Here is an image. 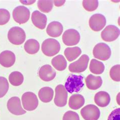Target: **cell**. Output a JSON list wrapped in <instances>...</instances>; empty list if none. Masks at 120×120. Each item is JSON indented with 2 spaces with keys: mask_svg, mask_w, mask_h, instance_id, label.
<instances>
[{
  "mask_svg": "<svg viewBox=\"0 0 120 120\" xmlns=\"http://www.w3.org/2000/svg\"><path fill=\"white\" fill-rule=\"evenodd\" d=\"M84 78L81 75H71L65 83V89L69 93L79 92L83 87Z\"/></svg>",
  "mask_w": 120,
  "mask_h": 120,
  "instance_id": "1",
  "label": "cell"
},
{
  "mask_svg": "<svg viewBox=\"0 0 120 120\" xmlns=\"http://www.w3.org/2000/svg\"><path fill=\"white\" fill-rule=\"evenodd\" d=\"M26 38V33L20 27H13L8 31V39L9 42L15 45H20L23 43Z\"/></svg>",
  "mask_w": 120,
  "mask_h": 120,
  "instance_id": "2",
  "label": "cell"
},
{
  "mask_svg": "<svg viewBox=\"0 0 120 120\" xmlns=\"http://www.w3.org/2000/svg\"><path fill=\"white\" fill-rule=\"evenodd\" d=\"M60 45L55 39L50 38L45 40L42 44V51L47 56H53L58 53Z\"/></svg>",
  "mask_w": 120,
  "mask_h": 120,
  "instance_id": "3",
  "label": "cell"
},
{
  "mask_svg": "<svg viewBox=\"0 0 120 120\" xmlns=\"http://www.w3.org/2000/svg\"><path fill=\"white\" fill-rule=\"evenodd\" d=\"M23 108L28 111L35 110L39 105V100L36 95L31 92L24 93L21 98Z\"/></svg>",
  "mask_w": 120,
  "mask_h": 120,
  "instance_id": "4",
  "label": "cell"
},
{
  "mask_svg": "<svg viewBox=\"0 0 120 120\" xmlns=\"http://www.w3.org/2000/svg\"><path fill=\"white\" fill-rule=\"evenodd\" d=\"M93 54L95 58L105 61L109 59L112 52L110 47L107 44L100 43L95 46L93 50Z\"/></svg>",
  "mask_w": 120,
  "mask_h": 120,
  "instance_id": "5",
  "label": "cell"
},
{
  "mask_svg": "<svg viewBox=\"0 0 120 120\" xmlns=\"http://www.w3.org/2000/svg\"><path fill=\"white\" fill-rule=\"evenodd\" d=\"M30 17V11L23 6H19L13 11V18L15 22L19 24L26 23Z\"/></svg>",
  "mask_w": 120,
  "mask_h": 120,
  "instance_id": "6",
  "label": "cell"
},
{
  "mask_svg": "<svg viewBox=\"0 0 120 120\" xmlns=\"http://www.w3.org/2000/svg\"><path fill=\"white\" fill-rule=\"evenodd\" d=\"M89 57L86 54H83L76 61L71 63L69 65V71L72 72L80 73L84 72L87 68Z\"/></svg>",
  "mask_w": 120,
  "mask_h": 120,
  "instance_id": "7",
  "label": "cell"
},
{
  "mask_svg": "<svg viewBox=\"0 0 120 120\" xmlns=\"http://www.w3.org/2000/svg\"><path fill=\"white\" fill-rule=\"evenodd\" d=\"M81 114L85 120H98L100 117V112L96 105H89L81 109Z\"/></svg>",
  "mask_w": 120,
  "mask_h": 120,
  "instance_id": "8",
  "label": "cell"
},
{
  "mask_svg": "<svg viewBox=\"0 0 120 120\" xmlns=\"http://www.w3.org/2000/svg\"><path fill=\"white\" fill-rule=\"evenodd\" d=\"M80 39L79 33L75 29H69L65 30L62 35L63 42L68 46L77 45L79 43Z\"/></svg>",
  "mask_w": 120,
  "mask_h": 120,
  "instance_id": "9",
  "label": "cell"
},
{
  "mask_svg": "<svg viewBox=\"0 0 120 120\" xmlns=\"http://www.w3.org/2000/svg\"><path fill=\"white\" fill-rule=\"evenodd\" d=\"M7 106L9 111L16 116L23 115L26 112L22 107L20 99L18 97H12L9 99Z\"/></svg>",
  "mask_w": 120,
  "mask_h": 120,
  "instance_id": "10",
  "label": "cell"
},
{
  "mask_svg": "<svg viewBox=\"0 0 120 120\" xmlns=\"http://www.w3.org/2000/svg\"><path fill=\"white\" fill-rule=\"evenodd\" d=\"M55 95L54 100L55 105L58 107H64L67 103L68 94L67 91L63 85H58L55 89Z\"/></svg>",
  "mask_w": 120,
  "mask_h": 120,
  "instance_id": "11",
  "label": "cell"
},
{
  "mask_svg": "<svg viewBox=\"0 0 120 120\" xmlns=\"http://www.w3.org/2000/svg\"><path fill=\"white\" fill-rule=\"evenodd\" d=\"M120 30L118 27L113 25L107 26L101 34V37L103 41L107 42H113L118 38Z\"/></svg>",
  "mask_w": 120,
  "mask_h": 120,
  "instance_id": "12",
  "label": "cell"
},
{
  "mask_svg": "<svg viewBox=\"0 0 120 120\" xmlns=\"http://www.w3.org/2000/svg\"><path fill=\"white\" fill-rule=\"evenodd\" d=\"M106 20L105 16L101 14H95L90 18L89 26L91 29L95 31L101 30L105 26Z\"/></svg>",
  "mask_w": 120,
  "mask_h": 120,
  "instance_id": "13",
  "label": "cell"
},
{
  "mask_svg": "<svg viewBox=\"0 0 120 120\" xmlns=\"http://www.w3.org/2000/svg\"><path fill=\"white\" fill-rule=\"evenodd\" d=\"M38 74L41 80L45 82H49L55 78L56 72L51 65L46 64L41 67Z\"/></svg>",
  "mask_w": 120,
  "mask_h": 120,
  "instance_id": "14",
  "label": "cell"
},
{
  "mask_svg": "<svg viewBox=\"0 0 120 120\" xmlns=\"http://www.w3.org/2000/svg\"><path fill=\"white\" fill-rule=\"evenodd\" d=\"M16 57L11 51L6 50L0 53V64L5 68H10L15 64Z\"/></svg>",
  "mask_w": 120,
  "mask_h": 120,
  "instance_id": "15",
  "label": "cell"
},
{
  "mask_svg": "<svg viewBox=\"0 0 120 120\" xmlns=\"http://www.w3.org/2000/svg\"><path fill=\"white\" fill-rule=\"evenodd\" d=\"M31 21L34 26L40 30H44L46 26L47 18L46 15L39 11H34L31 15Z\"/></svg>",
  "mask_w": 120,
  "mask_h": 120,
  "instance_id": "16",
  "label": "cell"
},
{
  "mask_svg": "<svg viewBox=\"0 0 120 120\" xmlns=\"http://www.w3.org/2000/svg\"><path fill=\"white\" fill-rule=\"evenodd\" d=\"M64 30L62 24L58 21H53L50 22L47 27V34L51 37L56 38L61 36Z\"/></svg>",
  "mask_w": 120,
  "mask_h": 120,
  "instance_id": "17",
  "label": "cell"
},
{
  "mask_svg": "<svg viewBox=\"0 0 120 120\" xmlns=\"http://www.w3.org/2000/svg\"><path fill=\"white\" fill-rule=\"evenodd\" d=\"M85 82L88 89L95 90L102 86L103 82L101 77L95 76L92 74H90L86 78Z\"/></svg>",
  "mask_w": 120,
  "mask_h": 120,
  "instance_id": "18",
  "label": "cell"
},
{
  "mask_svg": "<svg viewBox=\"0 0 120 120\" xmlns=\"http://www.w3.org/2000/svg\"><path fill=\"white\" fill-rule=\"evenodd\" d=\"M94 101L98 106L101 107H106L110 102L109 94L105 91H99L95 95Z\"/></svg>",
  "mask_w": 120,
  "mask_h": 120,
  "instance_id": "19",
  "label": "cell"
},
{
  "mask_svg": "<svg viewBox=\"0 0 120 120\" xmlns=\"http://www.w3.org/2000/svg\"><path fill=\"white\" fill-rule=\"evenodd\" d=\"M85 101V98L83 95L79 94H74L69 98L68 105L71 109L77 110L84 105Z\"/></svg>",
  "mask_w": 120,
  "mask_h": 120,
  "instance_id": "20",
  "label": "cell"
},
{
  "mask_svg": "<svg viewBox=\"0 0 120 120\" xmlns=\"http://www.w3.org/2000/svg\"><path fill=\"white\" fill-rule=\"evenodd\" d=\"M38 96L40 99L44 103L51 101L54 96V91L51 88L45 87L39 90Z\"/></svg>",
  "mask_w": 120,
  "mask_h": 120,
  "instance_id": "21",
  "label": "cell"
},
{
  "mask_svg": "<svg viewBox=\"0 0 120 120\" xmlns=\"http://www.w3.org/2000/svg\"><path fill=\"white\" fill-rule=\"evenodd\" d=\"M24 48L25 51L29 54H34L39 51L40 44L36 40L29 39L25 43Z\"/></svg>",
  "mask_w": 120,
  "mask_h": 120,
  "instance_id": "22",
  "label": "cell"
},
{
  "mask_svg": "<svg viewBox=\"0 0 120 120\" xmlns=\"http://www.w3.org/2000/svg\"><path fill=\"white\" fill-rule=\"evenodd\" d=\"M64 55L69 62L76 59L82 53V50L79 47H68L65 49Z\"/></svg>",
  "mask_w": 120,
  "mask_h": 120,
  "instance_id": "23",
  "label": "cell"
},
{
  "mask_svg": "<svg viewBox=\"0 0 120 120\" xmlns=\"http://www.w3.org/2000/svg\"><path fill=\"white\" fill-rule=\"evenodd\" d=\"M53 67L58 71H63L67 68V61L64 57L62 55H58L54 57L51 61Z\"/></svg>",
  "mask_w": 120,
  "mask_h": 120,
  "instance_id": "24",
  "label": "cell"
},
{
  "mask_svg": "<svg viewBox=\"0 0 120 120\" xmlns=\"http://www.w3.org/2000/svg\"><path fill=\"white\" fill-rule=\"evenodd\" d=\"M89 69L92 73L95 75H100L105 71V67L102 62L93 59L90 61Z\"/></svg>",
  "mask_w": 120,
  "mask_h": 120,
  "instance_id": "25",
  "label": "cell"
},
{
  "mask_svg": "<svg viewBox=\"0 0 120 120\" xmlns=\"http://www.w3.org/2000/svg\"><path fill=\"white\" fill-rule=\"evenodd\" d=\"M10 83L14 86H19L23 83L24 77L21 72L15 71L11 72L9 77Z\"/></svg>",
  "mask_w": 120,
  "mask_h": 120,
  "instance_id": "26",
  "label": "cell"
},
{
  "mask_svg": "<svg viewBox=\"0 0 120 120\" xmlns=\"http://www.w3.org/2000/svg\"><path fill=\"white\" fill-rule=\"evenodd\" d=\"M38 7L41 11L44 13H49L53 7V1L51 0H40L38 1Z\"/></svg>",
  "mask_w": 120,
  "mask_h": 120,
  "instance_id": "27",
  "label": "cell"
},
{
  "mask_svg": "<svg viewBox=\"0 0 120 120\" xmlns=\"http://www.w3.org/2000/svg\"><path fill=\"white\" fill-rule=\"evenodd\" d=\"M83 6L86 11L92 12L98 8V1L97 0H84L83 1Z\"/></svg>",
  "mask_w": 120,
  "mask_h": 120,
  "instance_id": "28",
  "label": "cell"
},
{
  "mask_svg": "<svg viewBox=\"0 0 120 120\" xmlns=\"http://www.w3.org/2000/svg\"><path fill=\"white\" fill-rule=\"evenodd\" d=\"M9 87V85L7 79L3 77H0V98L7 94Z\"/></svg>",
  "mask_w": 120,
  "mask_h": 120,
  "instance_id": "29",
  "label": "cell"
},
{
  "mask_svg": "<svg viewBox=\"0 0 120 120\" xmlns=\"http://www.w3.org/2000/svg\"><path fill=\"white\" fill-rule=\"evenodd\" d=\"M120 64L115 65L110 69L109 71L110 77L112 79L116 82L120 81Z\"/></svg>",
  "mask_w": 120,
  "mask_h": 120,
  "instance_id": "30",
  "label": "cell"
},
{
  "mask_svg": "<svg viewBox=\"0 0 120 120\" xmlns=\"http://www.w3.org/2000/svg\"><path fill=\"white\" fill-rule=\"evenodd\" d=\"M10 18V14L7 10L0 9V26L7 24Z\"/></svg>",
  "mask_w": 120,
  "mask_h": 120,
  "instance_id": "31",
  "label": "cell"
},
{
  "mask_svg": "<svg viewBox=\"0 0 120 120\" xmlns=\"http://www.w3.org/2000/svg\"><path fill=\"white\" fill-rule=\"evenodd\" d=\"M62 120H80L79 116L77 112L69 110L66 112L63 116Z\"/></svg>",
  "mask_w": 120,
  "mask_h": 120,
  "instance_id": "32",
  "label": "cell"
},
{
  "mask_svg": "<svg viewBox=\"0 0 120 120\" xmlns=\"http://www.w3.org/2000/svg\"><path fill=\"white\" fill-rule=\"evenodd\" d=\"M107 120H120V108L114 109L110 113Z\"/></svg>",
  "mask_w": 120,
  "mask_h": 120,
  "instance_id": "33",
  "label": "cell"
},
{
  "mask_svg": "<svg viewBox=\"0 0 120 120\" xmlns=\"http://www.w3.org/2000/svg\"><path fill=\"white\" fill-rule=\"evenodd\" d=\"M53 2L56 7H60L64 4L65 1H53Z\"/></svg>",
  "mask_w": 120,
  "mask_h": 120,
  "instance_id": "34",
  "label": "cell"
},
{
  "mask_svg": "<svg viewBox=\"0 0 120 120\" xmlns=\"http://www.w3.org/2000/svg\"><path fill=\"white\" fill-rule=\"evenodd\" d=\"M36 1H20V2H21L22 4L26 5L33 4Z\"/></svg>",
  "mask_w": 120,
  "mask_h": 120,
  "instance_id": "35",
  "label": "cell"
}]
</instances>
